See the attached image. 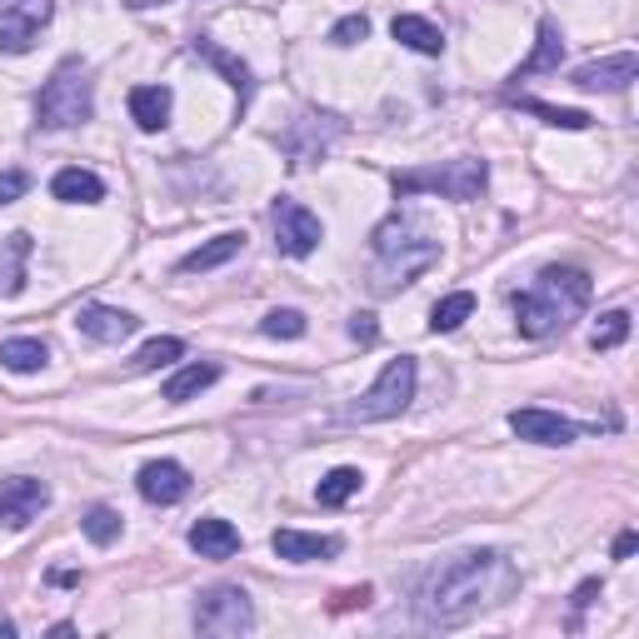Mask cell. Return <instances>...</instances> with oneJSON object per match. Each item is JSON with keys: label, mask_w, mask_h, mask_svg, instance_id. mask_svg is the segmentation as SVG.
<instances>
[{"label": "cell", "mask_w": 639, "mask_h": 639, "mask_svg": "<svg viewBox=\"0 0 639 639\" xmlns=\"http://www.w3.org/2000/svg\"><path fill=\"white\" fill-rule=\"evenodd\" d=\"M135 326H140L135 315L111 310V305H80V315H76V330H80V335L101 340V345H121V340H130Z\"/></svg>", "instance_id": "13"}, {"label": "cell", "mask_w": 639, "mask_h": 639, "mask_svg": "<svg viewBox=\"0 0 639 639\" xmlns=\"http://www.w3.org/2000/svg\"><path fill=\"white\" fill-rule=\"evenodd\" d=\"M270 220H275V246H281V255H290V260H305V255H315V246L326 240V230H320V220H315V215L305 210L300 201H275V210H270Z\"/></svg>", "instance_id": "9"}, {"label": "cell", "mask_w": 639, "mask_h": 639, "mask_svg": "<svg viewBox=\"0 0 639 639\" xmlns=\"http://www.w3.org/2000/svg\"><path fill=\"white\" fill-rule=\"evenodd\" d=\"M560 60H564V41H560V31L545 21V25H539V41H535V56L520 66V76H545V70H560Z\"/></svg>", "instance_id": "26"}, {"label": "cell", "mask_w": 639, "mask_h": 639, "mask_svg": "<svg viewBox=\"0 0 639 639\" xmlns=\"http://www.w3.org/2000/svg\"><path fill=\"white\" fill-rule=\"evenodd\" d=\"M625 340H629V315L625 310L600 315V326H595V335H590V345H595V350H615V345H625Z\"/></svg>", "instance_id": "31"}, {"label": "cell", "mask_w": 639, "mask_h": 639, "mask_svg": "<svg viewBox=\"0 0 639 639\" xmlns=\"http://www.w3.org/2000/svg\"><path fill=\"white\" fill-rule=\"evenodd\" d=\"M191 50H195V56L205 60V66H215V70H220V76L230 80V85H236L240 105L250 101V90H255V80H250V66H246V60H240V56H230V50H225V45H215L210 35H201V41H195Z\"/></svg>", "instance_id": "18"}, {"label": "cell", "mask_w": 639, "mask_h": 639, "mask_svg": "<svg viewBox=\"0 0 639 639\" xmlns=\"http://www.w3.org/2000/svg\"><path fill=\"white\" fill-rule=\"evenodd\" d=\"M50 360V350H45V340H31V335H15V340H0V365L15 375H35Z\"/></svg>", "instance_id": "24"}, {"label": "cell", "mask_w": 639, "mask_h": 639, "mask_svg": "<svg viewBox=\"0 0 639 639\" xmlns=\"http://www.w3.org/2000/svg\"><path fill=\"white\" fill-rule=\"evenodd\" d=\"M195 629L215 639H236L255 629V609H250V595L240 584H215L195 600Z\"/></svg>", "instance_id": "7"}, {"label": "cell", "mask_w": 639, "mask_h": 639, "mask_svg": "<svg viewBox=\"0 0 639 639\" xmlns=\"http://www.w3.org/2000/svg\"><path fill=\"white\" fill-rule=\"evenodd\" d=\"M125 11H150V5H166V0H121Z\"/></svg>", "instance_id": "39"}, {"label": "cell", "mask_w": 639, "mask_h": 639, "mask_svg": "<svg viewBox=\"0 0 639 639\" xmlns=\"http://www.w3.org/2000/svg\"><path fill=\"white\" fill-rule=\"evenodd\" d=\"M31 255H35V240L25 230H11V236L0 240V295L11 300V295L25 290V270H31Z\"/></svg>", "instance_id": "15"}, {"label": "cell", "mask_w": 639, "mask_h": 639, "mask_svg": "<svg viewBox=\"0 0 639 639\" xmlns=\"http://www.w3.org/2000/svg\"><path fill=\"white\" fill-rule=\"evenodd\" d=\"M470 315H475V295L455 290V295H445V300L430 310V330H435V335H449V330H460Z\"/></svg>", "instance_id": "27"}, {"label": "cell", "mask_w": 639, "mask_h": 639, "mask_svg": "<svg viewBox=\"0 0 639 639\" xmlns=\"http://www.w3.org/2000/svg\"><path fill=\"white\" fill-rule=\"evenodd\" d=\"M180 355H185V345H180L175 335H160V340H150V345L130 360V370L135 375H150V370H160V365H175Z\"/></svg>", "instance_id": "29"}, {"label": "cell", "mask_w": 639, "mask_h": 639, "mask_svg": "<svg viewBox=\"0 0 639 639\" xmlns=\"http://www.w3.org/2000/svg\"><path fill=\"white\" fill-rule=\"evenodd\" d=\"M270 545H275V555L290 564H310V560H335L345 545H340L335 535H300V529H275L270 535Z\"/></svg>", "instance_id": "14"}, {"label": "cell", "mask_w": 639, "mask_h": 639, "mask_svg": "<svg viewBox=\"0 0 639 639\" xmlns=\"http://www.w3.org/2000/svg\"><path fill=\"white\" fill-rule=\"evenodd\" d=\"M590 275L574 265H550L539 270V281L525 295H515V326L525 340H545L555 330H564L574 315L590 305Z\"/></svg>", "instance_id": "2"}, {"label": "cell", "mask_w": 639, "mask_h": 639, "mask_svg": "<svg viewBox=\"0 0 639 639\" xmlns=\"http://www.w3.org/2000/svg\"><path fill=\"white\" fill-rule=\"evenodd\" d=\"M360 484H365V475H360L355 465H340V470H330L326 480L315 484V500H320L326 510H340L345 500H355L360 494Z\"/></svg>", "instance_id": "25"}, {"label": "cell", "mask_w": 639, "mask_h": 639, "mask_svg": "<svg viewBox=\"0 0 639 639\" xmlns=\"http://www.w3.org/2000/svg\"><path fill=\"white\" fill-rule=\"evenodd\" d=\"M515 564L500 550H470L455 555L449 564H440L425 584H420V625L425 629H460L470 625L480 609L500 605V600L515 590Z\"/></svg>", "instance_id": "1"}, {"label": "cell", "mask_w": 639, "mask_h": 639, "mask_svg": "<svg viewBox=\"0 0 639 639\" xmlns=\"http://www.w3.org/2000/svg\"><path fill=\"white\" fill-rule=\"evenodd\" d=\"M80 529H85L90 545H101V550H105V545H115V539H121V515H115L111 505H95L85 520H80Z\"/></svg>", "instance_id": "30"}, {"label": "cell", "mask_w": 639, "mask_h": 639, "mask_svg": "<svg viewBox=\"0 0 639 639\" xmlns=\"http://www.w3.org/2000/svg\"><path fill=\"white\" fill-rule=\"evenodd\" d=\"M410 400H415V360L400 355L385 365V375L370 385V390L360 395L355 404L345 410L350 425H380V420H395L410 410Z\"/></svg>", "instance_id": "6"}, {"label": "cell", "mask_w": 639, "mask_h": 639, "mask_svg": "<svg viewBox=\"0 0 639 639\" xmlns=\"http://www.w3.org/2000/svg\"><path fill=\"white\" fill-rule=\"evenodd\" d=\"M390 35L400 45H410V50H420V56H440V50H445V35H440V25H430L425 15H395Z\"/></svg>", "instance_id": "23"}, {"label": "cell", "mask_w": 639, "mask_h": 639, "mask_svg": "<svg viewBox=\"0 0 639 639\" xmlns=\"http://www.w3.org/2000/svg\"><path fill=\"white\" fill-rule=\"evenodd\" d=\"M350 335H355L360 345H375V340H380V326H375V315H350Z\"/></svg>", "instance_id": "35"}, {"label": "cell", "mask_w": 639, "mask_h": 639, "mask_svg": "<svg viewBox=\"0 0 639 639\" xmlns=\"http://www.w3.org/2000/svg\"><path fill=\"white\" fill-rule=\"evenodd\" d=\"M635 76H639V60L629 56V50H619V56L600 60V66H580L574 70V85L580 90H625Z\"/></svg>", "instance_id": "17"}, {"label": "cell", "mask_w": 639, "mask_h": 639, "mask_svg": "<svg viewBox=\"0 0 639 639\" xmlns=\"http://www.w3.org/2000/svg\"><path fill=\"white\" fill-rule=\"evenodd\" d=\"M90 111H95V80L80 60H66L56 76L41 85L35 95V121L45 130H70V125H85Z\"/></svg>", "instance_id": "4"}, {"label": "cell", "mask_w": 639, "mask_h": 639, "mask_svg": "<svg viewBox=\"0 0 639 639\" xmlns=\"http://www.w3.org/2000/svg\"><path fill=\"white\" fill-rule=\"evenodd\" d=\"M130 121L140 130H166L170 121V90L166 85H135L130 90Z\"/></svg>", "instance_id": "21"}, {"label": "cell", "mask_w": 639, "mask_h": 639, "mask_svg": "<svg viewBox=\"0 0 639 639\" xmlns=\"http://www.w3.org/2000/svg\"><path fill=\"white\" fill-rule=\"evenodd\" d=\"M635 545H639V535H635V529H625V535L615 539V560H629V555H635Z\"/></svg>", "instance_id": "38"}, {"label": "cell", "mask_w": 639, "mask_h": 639, "mask_svg": "<svg viewBox=\"0 0 639 639\" xmlns=\"http://www.w3.org/2000/svg\"><path fill=\"white\" fill-rule=\"evenodd\" d=\"M240 250H246V236H240V230H225V236L205 240L201 250H191V255L180 260V270H185V275H201V270H215V265H225V260H236Z\"/></svg>", "instance_id": "22"}, {"label": "cell", "mask_w": 639, "mask_h": 639, "mask_svg": "<svg viewBox=\"0 0 639 639\" xmlns=\"http://www.w3.org/2000/svg\"><path fill=\"white\" fill-rule=\"evenodd\" d=\"M260 330H265L270 340H300L305 335V315L300 310H270L265 320H260Z\"/></svg>", "instance_id": "32"}, {"label": "cell", "mask_w": 639, "mask_h": 639, "mask_svg": "<svg viewBox=\"0 0 639 639\" xmlns=\"http://www.w3.org/2000/svg\"><path fill=\"white\" fill-rule=\"evenodd\" d=\"M510 430H515L520 440H529V445H570V440L580 435V425H570V420L555 415V410H515V415H510Z\"/></svg>", "instance_id": "12"}, {"label": "cell", "mask_w": 639, "mask_h": 639, "mask_svg": "<svg viewBox=\"0 0 639 639\" xmlns=\"http://www.w3.org/2000/svg\"><path fill=\"white\" fill-rule=\"evenodd\" d=\"M595 595H600V580H584L580 590H574V609H590L595 605Z\"/></svg>", "instance_id": "36"}, {"label": "cell", "mask_w": 639, "mask_h": 639, "mask_svg": "<svg viewBox=\"0 0 639 639\" xmlns=\"http://www.w3.org/2000/svg\"><path fill=\"white\" fill-rule=\"evenodd\" d=\"M215 380H220V365H215V360H195V365H185V370L170 375L160 395H166L170 404H185V400H195L201 390H210Z\"/></svg>", "instance_id": "20"}, {"label": "cell", "mask_w": 639, "mask_h": 639, "mask_svg": "<svg viewBox=\"0 0 639 639\" xmlns=\"http://www.w3.org/2000/svg\"><path fill=\"white\" fill-rule=\"evenodd\" d=\"M365 35H370V21H365V15H345V21L330 31V41L335 45H360Z\"/></svg>", "instance_id": "33"}, {"label": "cell", "mask_w": 639, "mask_h": 639, "mask_svg": "<svg viewBox=\"0 0 639 639\" xmlns=\"http://www.w3.org/2000/svg\"><path fill=\"white\" fill-rule=\"evenodd\" d=\"M25 191H31V175H25V170H0V205L21 201Z\"/></svg>", "instance_id": "34"}, {"label": "cell", "mask_w": 639, "mask_h": 639, "mask_svg": "<svg viewBox=\"0 0 639 639\" xmlns=\"http://www.w3.org/2000/svg\"><path fill=\"white\" fill-rule=\"evenodd\" d=\"M365 600H370V590L360 584V590H345V595L335 600V609H355V605H365Z\"/></svg>", "instance_id": "37"}, {"label": "cell", "mask_w": 639, "mask_h": 639, "mask_svg": "<svg viewBox=\"0 0 639 639\" xmlns=\"http://www.w3.org/2000/svg\"><path fill=\"white\" fill-rule=\"evenodd\" d=\"M510 105L539 115L545 125H560V130H590V115L584 111H564V105H545V101H520V95H510Z\"/></svg>", "instance_id": "28"}, {"label": "cell", "mask_w": 639, "mask_h": 639, "mask_svg": "<svg viewBox=\"0 0 639 639\" xmlns=\"http://www.w3.org/2000/svg\"><path fill=\"white\" fill-rule=\"evenodd\" d=\"M435 260H440V240L430 236L425 220H415V215H390L375 230V285L380 290L415 285Z\"/></svg>", "instance_id": "3"}, {"label": "cell", "mask_w": 639, "mask_h": 639, "mask_svg": "<svg viewBox=\"0 0 639 639\" xmlns=\"http://www.w3.org/2000/svg\"><path fill=\"white\" fill-rule=\"evenodd\" d=\"M45 505H50V490H45V480L15 475V480L0 484V525H5V529H25Z\"/></svg>", "instance_id": "10"}, {"label": "cell", "mask_w": 639, "mask_h": 639, "mask_svg": "<svg viewBox=\"0 0 639 639\" xmlns=\"http://www.w3.org/2000/svg\"><path fill=\"white\" fill-rule=\"evenodd\" d=\"M50 15H56V0H0V50L25 56L41 25H50Z\"/></svg>", "instance_id": "8"}, {"label": "cell", "mask_w": 639, "mask_h": 639, "mask_svg": "<svg viewBox=\"0 0 639 639\" xmlns=\"http://www.w3.org/2000/svg\"><path fill=\"white\" fill-rule=\"evenodd\" d=\"M135 490H140V500H150V505H175V500L191 494V475L175 460H150L146 470L135 475Z\"/></svg>", "instance_id": "11"}, {"label": "cell", "mask_w": 639, "mask_h": 639, "mask_svg": "<svg viewBox=\"0 0 639 639\" xmlns=\"http://www.w3.org/2000/svg\"><path fill=\"white\" fill-rule=\"evenodd\" d=\"M484 160H445V166H425V170H404L395 175V195H445V201H475L484 191Z\"/></svg>", "instance_id": "5"}, {"label": "cell", "mask_w": 639, "mask_h": 639, "mask_svg": "<svg viewBox=\"0 0 639 639\" xmlns=\"http://www.w3.org/2000/svg\"><path fill=\"white\" fill-rule=\"evenodd\" d=\"M50 195L66 205H95L105 201V180L95 170H80V166H66L56 180H50Z\"/></svg>", "instance_id": "19"}, {"label": "cell", "mask_w": 639, "mask_h": 639, "mask_svg": "<svg viewBox=\"0 0 639 639\" xmlns=\"http://www.w3.org/2000/svg\"><path fill=\"white\" fill-rule=\"evenodd\" d=\"M191 550L201 555V560H230V555L240 550V529L220 515H205L191 525Z\"/></svg>", "instance_id": "16"}]
</instances>
